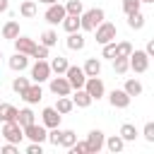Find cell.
I'll use <instances>...</instances> for the list:
<instances>
[{"instance_id": "12", "label": "cell", "mask_w": 154, "mask_h": 154, "mask_svg": "<svg viewBox=\"0 0 154 154\" xmlns=\"http://www.w3.org/2000/svg\"><path fill=\"white\" fill-rule=\"evenodd\" d=\"M12 43H14V51H17V53H24V55H29V58H31V53H34V48H36V41L29 38V36H22V34H19Z\"/></svg>"}, {"instance_id": "45", "label": "cell", "mask_w": 154, "mask_h": 154, "mask_svg": "<svg viewBox=\"0 0 154 154\" xmlns=\"http://www.w3.org/2000/svg\"><path fill=\"white\" fill-rule=\"evenodd\" d=\"M7 7H10V2H7V0H0V14L7 12Z\"/></svg>"}, {"instance_id": "42", "label": "cell", "mask_w": 154, "mask_h": 154, "mask_svg": "<svg viewBox=\"0 0 154 154\" xmlns=\"http://www.w3.org/2000/svg\"><path fill=\"white\" fill-rule=\"evenodd\" d=\"M26 154H43V144L41 142H31L26 147Z\"/></svg>"}, {"instance_id": "3", "label": "cell", "mask_w": 154, "mask_h": 154, "mask_svg": "<svg viewBox=\"0 0 154 154\" xmlns=\"http://www.w3.org/2000/svg\"><path fill=\"white\" fill-rule=\"evenodd\" d=\"M22 132H24V137L29 140V142H46V135H48V128L43 125V123H29V125H24L22 128Z\"/></svg>"}, {"instance_id": "48", "label": "cell", "mask_w": 154, "mask_h": 154, "mask_svg": "<svg viewBox=\"0 0 154 154\" xmlns=\"http://www.w3.org/2000/svg\"><path fill=\"white\" fill-rule=\"evenodd\" d=\"M0 58H2V51H0Z\"/></svg>"}, {"instance_id": "33", "label": "cell", "mask_w": 154, "mask_h": 154, "mask_svg": "<svg viewBox=\"0 0 154 154\" xmlns=\"http://www.w3.org/2000/svg\"><path fill=\"white\" fill-rule=\"evenodd\" d=\"M132 53V43L130 41H118L116 43V58H128Z\"/></svg>"}, {"instance_id": "8", "label": "cell", "mask_w": 154, "mask_h": 154, "mask_svg": "<svg viewBox=\"0 0 154 154\" xmlns=\"http://www.w3.org/2000/svg\"><path fill=\"white\" fill-rule=\"evenodd\" d=\"M31 79H34L36 84L51 79V65H48V60H36V63L31 65Z\"/></svg>"}, {"instance_id": "26", "label": "cell", "mask_w": 154, "mask_h": 154, "mask_svg": "<svg viewBox=\"0 0 154 154\" xmlns=\"http://www.w3.org/2000/svg\"><path fill=\"white\" fill-rule=\"evenodd\" d=\"M118 135H120V137H123L125 142H135L140 132H137V128H135L132 123H123V125H120V132H118Z\"/></svg>"}, {"instance_id": "40", "label": "cell", "mask_w": 154, "mask_h": 154, "mask_svg": "<svg viewBox=\"0 0 154 154\" xmlns=\"http://www.w3.org/2000/svg\"><path fill=\"white\" fill-rule=\"evenodd\" d=\"M142 137H144L149 144L154 142V123H147V125H144V130H142Z\"/></svg>"}, {"instance_id": "36", "label": "cell", "mask_w": 154, "mask_h": 154, "mask_svg": "<svg viewBox=\"0 0 154 154\" xmlns=\"http://www.w3.org/2000/svg\"><path fill=\"white\" fill-rule=\"evenodd\" d=\"M29 84H31L29 77H14V79H12V91H14V94H22Z\"/></svg>"}, {"instance_id": "34", "label": "cell", "mask_w": 154, "mask_h": 154, "mask_svg": "<svg viewBox=\"0 0 154 154\" xmlns=\"http://www.w3.org/2000/svg\"><path fill=\"white\" fill-rule=\"evenodd\" d=\"M65 12H67V14H82V12H84L82 0H67V2H65Z\"/></svg>"}, {"instance_id": "44", "label": "cell", "mask_w": 154, "mask_h": 154, "mask_svg": "<svg viewBox=\"0 0 154 154\" xmlns=\"http://www.w3.org/2000/svg\"><path fill=\"white\" fill-rule=\"evenodd\" d=\"M144 53H147L149 58L154 55V41H147V46H144Z\"/></svg>"}, {"instance_id": "25", "label": "cell", "mask_w": 154, "mask_h": 154, "mask_svg": "<svg viewBox=\"0 0 154 154\" xmlns=\"http://www.w3.org/2000/svg\"><path fill=\"white\" fill-rule=\"evenodd\" d=\"M60 116H67L72 108H75V103H72V99L70 96H58V101H55V106H53Z\"/></svg>"}, {"instance_id": "15", "label": "cell", "mask_w": 154, "mask_h": 154, "mask_svg": "<svg viewBox=\"0 0 154 154\" xmlns=\"http://www.w3.org/2000/svg\"><path fill=\"white\" fill-rule=\"evenodd\" d=\"M60 118H63V116H60L53 106H46V108L41 111V123H43L48 130H51V128H58V125H60Z\"/></svg>"}, {"instance_id": "43", "label": "cell", "mask_w": 154, "mask_h": 154, "mask_svg": "<svg viewBox=\"0 0 154 154\" xmlns=\"http://www.w3.org/2000/svg\"><path fill=\"white\" fill-rule=\"evenodd\" d=\"M2 152H5V154H17V152H19V147H17V144H12V142H5Z\"/></svg>"}, {"instance_id": "24", "label": "cell", "mask_w": 154, "mask_h": 154, "mask_svg": "<svg viewBox=\"0 0 154 154\" xmlns=\"http://www.w3.org/2000/svg\"><path fill=\"white\" fill-rule=\"evenodd\" d=\"M142 82L140 79H135V77H130V79H125V87H123V91L128 94V96H140L142 94Z\"/></svg>"}, {"instance_id": "17", "label": "cell", "mask_w": 154, "mask_h": 154, "mask_svg": "<svg viewBox=\"0 0 154 154\" xmlns=\"http://www.w3.org/2000/svg\"><path fill=\"white\" fill-rule=\"evenodd\" d=\"M7 65H10V70L22 72V70H26V67H29V55H24V53H17V51H14V55H10V60H7Z\"/></svg>"}, {"instance_id": "11", "label": "cell", "mask_w": 154, "mask_h": 154, "mask_svg": "<svg viewBox=\"0 0 154 154\" xmlns=\"http://www.w3.org/2000/svg\"><path fill=\"white\" fill-rule=\"evenodd\" d=\"M65 5H60V2H53V5H48L46 7V12H43V19L48 22V24H60L63 19H65Z\"/></svg>"}, {"instance_id": "31", "label": "cell", "mask_w": 154, "mask_h": 154, "mask_svg": "<svg viewBox=\"0 0 154 154\" xmlns=\"http://www.w3.org/2000/svg\"><path fill=\"white\" fill-rule=\"evenodd\" d=\"M58 43V34L53 31V29H46L43 34H41V46H46V48H53Z\"/></svg>"}, {"instance_id": "41", "label": "cell", "mask_w": 154, "mask_h": 154, "mask_svg": "<svg viewBox=\"0 0 154 154\" xmlns=\"http://www.w3.org/2000/svg\"><path fill=\"white\" fill-rule=\"evenodd\" d=\"M70 152H72V154H87V142H75V144L70 147Z\"/></svg>"}, {"instance_id": "14", "label": "cell", "mask_w": 154, "mask_h": 154, "mask_svg": "<svg viewBox=\"0 0 154 154\" xmlns=\"http://www.w3.org/2000/svg\"><path fill=\"white\" fill-rule=\"evenodd\" d=\"M130 101H132V96H128L123 89H113V91L108 94V103H111L113 108H128Z\"/></svg>"}, {"instance_id": "35", "label": "cell", "mask_w": 154, "mask_h": 154, "mask_svg": "<svg viewBox=\"0 0 154 154\" xmlns=\"http://www.w3.org/2000/svg\"><path fill=\"white\" fill-rule=\"evenodd\" d=\"M128 70H130L128 58H113V72H116V75H125Z\"/></svg>"}, {"instance_id": "13", "label": "cell", "mask_w": 154, "mask_h": 154, "mask_svg": "<svg viewBox=\"0 0 154 154\" xmlns=\"http://www.w3.org/2000/svg\"><path fill=\"white\" fill-rule=\"evenodd\" d=\"M19 96H22V99H24V101H26L29 106H34V103H38V101L43 99V91H41V84H36V82H34V84H29V87H26V89H24V91H22Z\"/></svg>"}, {"instance_id": "38", "label": "cell", "mask_w": 154, "mask_h": 154, "mask_svg": "<svg viewBox=\"0 0 154 154\" xmlns=\"http://www.w3.org/2000/svg\"><path fill=\"white\" fill-rule=\"evenodd\" d=\"M101 58H108V60L116 58V41H108L101 46Z\"/></svg>"}, {"instance_id": "46", "label": "cell", "mask_w": 154, "mask_h": 154, "mask_svg": "<svg viewBox=\"0 0 154 154\" xmlns=\"http://www.w3.org/2000/svg\"><path fill=\"white\" fill-rule=\"evenodd\" d=\"M36 2H43V5H53V2H58V0H36Z\"/></svg>"}, {"instance_id": "7", "label": "cell", "mask_w": 154, "mask_h": 154, "mask_svg": "<svg viewBox=\"0 0 154 154\" xmlns=\"http://www.w3.org/2000/svg\"><path fill=\"white\" fill-rule=\"evenodd\" d=\"M48 89H51L55 96H70V91H72V87H70V82H67L65 75L51 77V79H48Z\"/></svg>"}, {"instance_id": "27", "label": "cell", "mask_w": 154, "mask_h": 154, "mask_svg": "<svg viewBox=\"0 0 154 154\" xmlns=\"http://www.w3.org/2000/svg\"><path fill=\"white\" fill-rule=\"evenodd\" d=\"M60 24H63V29H65L67 34L79 31V14H65V19H63Z\"/></svg>"}, {"instance_id": "6", "label": "cell", "mask_w": 154, "mask_h": 154, "mask_svg": "<svg viewBox=\"0 0 154 154\" xmlns=\"http://www.w3.org/2000/svg\"><path fill=\"white\" fill-rule=\"evenodd\" d=\"M65 77H67V82H70L72 89H82L84 82H87V75H84V70H82L79 65H67Z\"/></svg>"}, {"instance_id": "20", "label": "cell", "mask_w": 154, "mask_h": 154, "mask_svg": "<svg viewBox=\"0 0 154 154\" xmlns=\"http://www.w3.org/2000/svg\"><path fill=\"white\" fill-rule=\"evenodd\" d=\"M36 12H38V2H36V0H24V2L19 5V14H22L24 19L36 17Z\"/></svg>"}, {"instance_id": "28", "label": "cell", "mask_w": 154, "mask_h": 154, "mask_svg": "<svg viewBox=\"0 0 154 154\" xmlns=\"http://www.w3.org/2000/svg\"><path fill=\"white\" fill-rule=\"evenodd\" d=\"M48 65H51V72H55V75H65V70H67V65H70V63H67V58L58 55V58H53Z\"/></svg>"}, {"instance_id": "18", "label": "cell", "mask_w": 154, "mask_h": 154, "mask_svg": "<svg viewBox=\"0 0 154 154\" xmlns=\"http://www.w3.org/2000/svg\"><path fill=\"white\" fill-rule=\"evenodd\" d=\"M82 70H84L87 77H99L101 75V60L99 58H87V63L82 65Z\"/></svg>"}, {"instance_id": "9", "label": "cell", "mask_w": 154, "mask_h": 154, "mask_svg": "<svg viewBox=\"0 0 154 154\" xmlns=\"http://www.w3.org/2000/svg\"><path fill=\"white\" fill-rule=\"evenodd\" d=\"M94 101H99L103 94H106V87H103V82H101V77H87V82H84V87H82Z\"/></svg>"}, {"instance_id": "5", "label": "cell", "mask_w": 154, "mask_h": 154, "mask_svg": "<svg viewBox=\"0 0 154 154\" xmlns=\"http://www.w3.org/2000/svg\"><path fill=\"white\" fill-rule=\"evenodd\" d=\"M94 34H96V43H108V41H116V34H118V29H116V24H111V22H101L96 29H94Z\"/></svg>"}, {"instance_id": "30", "label": "cell", "mask_w": 154, "mask_h": 154, "mask_svg": "<svg viewBox=\"0 0 154 154\" xmlns=\"http://www.w3.org/2000/svg\"><path fill=\"white\" fill-rule=\"evenodd\" d=\"M0 120L7 123V120H17V108L12 103H0Z\"/></svg>"}, {"instance_id": "2", "label": "cell", "mask_w": 154, "mask_h": 154, "mask_svg": "<svg viewBox=\"0 0 154 154\" xmlns=\"http://www.w3.org/2000/svg\"><path fill=\"white\" fill-rule=\"evenodd\" d=\"M128 65H130L132 72L142 75V72L149 70V55H147L144 51H135V48H132V53L128 55Z\"/></svg>"}, {"instance_id": "1", "label": "cell", "mask_w": 154, "mask_h": 154, "mask_svg": "<svg viewBox=\"0 0 154 154\" xmlns=\"http://www.w3.org/2000/svg\"><path fill=\"white\" fill-rule=\"evenodd\" d=\"M103 19H106V12H103L101 7L84 10V12L79 14V31H94Z\"/></svg>"}, {"instance_id": "10", "label": "cell", "mask_w": 154, "mask_h": 154, "mask_svg": "<svg viewBox=\"0 0 154 154\" xmlns=\"http://www.w3.org/2000/svg\"><path fill=\"white\" fill-rule=\"evenodd\" d=\"M103 140H106V135L101 132V130H89V135H87V154H99L101 149H103Z\"/></svg>"}, {"instance_id": "23", "label": "cell", "mask_w": 154, "mask_h": 154, "mask_svg": "<svg viewBox=\"0 0 154 154\" xmlns=\"http://www.w3.org/2000/svg\"><path fill=\"white\" fill-rule=\"evenodd\" d=\"M17 36H19V22H14V19L5 22V26H2V38H7V41H14Z\"/></svg>"}, {"instance_id": "47", "label": "cell", "mask_w": 154, "mask_h": 154, "mask_svg": "<svg viewBox=\"0 0 154 154\" xmlns=\"http://www.w3.org/2000/svg\"><path fill=\"white\" fill-rule=\"evenodd\" d=\"M140 2H144V5H152V2H154V0H140Z\"/></svg>"}, {"instance_id": "16", "label": "cell", "mask_w": 154, "mask_h": 154, "mask_svg": "<svg viewBox=\"0 0 154 154\" xmlns=\"http://www.w3.org/2000/svg\"><path fill=\"white\" fill-rule=\"evenodd\" d=\"M65 46H67L70 51H82V48L87 46L84 31H72V34H67V41H65Z\"/></svg>"}, {"instance_id": "32", "label": "cell", "mask_w": 154, "mask_h": 154, "mask_svg": "<svg viewBox=\"0 0 154 154\" xmlns=\"http://www.w3.org/2000/svg\"><path fill=\"white\" fill-rule=\"evenodd\" d=\"M36 118H34V111L31 108H22V111H17V123L24 128V125H29V123H34Z\"/></svg>"}, {"instance_id": "21", "label": "cell", "mask_w": 154, "mask_h": 154, "mask_svg": "<svg viewBox=\"0 0 154 154\" xmlns=\"http://www.w3.org/2000/svg\"><path fill=\"white\" fill-rule=\"evenodd\" d=\"M91 101H94V99H91V96H89V94H87L84 89H75L72 103H75L77 108H89V106H91Z\"/></svg>"}, {"instance_id": "39", "label": "cell", "mask_w": 154, "mask_h": 154, "mask_svg": "<svg viewBox=\"0 0 154 154\" xmlns=\"http://www.w3.org/2000/svg\"><path fill=\"white\" fill-rule=\"evenodd\" d=\"M48 51H51V48H46V46H41V43H38V46L34 48L31 58H36V60H46V58H48Z\"/></svg>"}, {"instance_id": "19", "label": "cell", "mask_w": 154, "mask_h": 154, "mask_svg": "<svg viewBox=\"0 0 154 154\" xmlns=\"http://www.w3.org/2000/svg\"><path fill=\"white\" fill-rule=\"evenodd\" d=\"M103 147H106L108 152L118 154V152H123V149H125V140H123L120 135H111L108 140H103Z\"/></svg>"}, {"instance_id": "29", "label": "cell", "mask_w": 154, "mask_h": 154, "mask_svg": "<svg viewBox=\"0 0 154 154\" xmlns=\"http://www.w3.org/2000/svg\"><path fill=\"white\" fill-rule=\"evenodd\" d=\"M75 142H77V135H75V130H60V140H58V144H60V147L70 149Z\"/></svg>"}, {"instance_id": "22", "label": "cell", "mask_w": 154, "mask_h": 154, "mask_svg": "<svg viewBox=\"0 0 154 154\" xmlns=\"http://www.w3.org/2000/svg\"><path fill=\"white\" fill-rule=\"evenodd\" d=\"M144 22H147V17L142 14V10H137V12L128 14V26H130V29H135V31L144 29Z\"/></svg>"}, {"instance_id": "4", "label": "cell", "mask_w": 154, "mask_h": 154, "mask_svg": "<svg viewBox=\"0 0 154 154\" xmlns=\"http://www.w3.org/2000/svg\"><path fill=\"white\" fill-rule=\"evenodd\" d=\"M2 137H5V142H12V144H19V142L24 140V132H22V125H19L17 120H7V123H2Z\"/></svg>"}, {"instance_id": "37", "label": "cell", "mask_w": 154, "mask_h": 154, "mask_svg": "<svg viewBox=\"0 0 154 154\" xmlns=\"http://www.w3.org/2000/svg\"><path fill=\"white\" fill-rule=\"evenodd\" d=\"M120 7H123V12H125V14H132V12H137V10L142 7V2H140V0H123V2H120Z\"/></svg>"}]
</instances>
